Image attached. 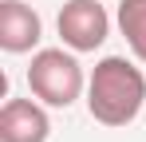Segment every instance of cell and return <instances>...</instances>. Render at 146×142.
<instances>
[{"label": "cell", "mask_w": 146, "mask_h": 142, "mask_svg": "<svg viewBox=\"0 0 146 142\" xmlns=\"http://www.w3.org/2000/svg\"><path fill=\"white\" fill-rule=\"evenodd\" d=\"M51 118L40 99H4L0 107V142H48Z\"/></svg>", "instance_id": "obj_4"}, {"label": "cell", "mask_w": 146, "mask_h": 142, "mask_svg": "<svg viewBox=\"0 0 146 142\" xmlns=\"http://www.w3.org/2000/svg\"><path fill=\"white\" fill-rule=\"evenodd\" d=\"M40 36H44V20L32 4H24V0H4L0 4V47L8 55L36 51Z\"/></svg>", "instance_id": "obj_5"}, {"label": "cell", "mask_w": 146, "mask_h": 142, "mask_svg": "<svg viewBox=\"0 0 146 142\" xmlns=\"http://www.w3.org/2000/svg\"><path fill=\"white\" fill-rule=\"evenodd\" d=\"M79 51H63V47H40L32 51V63H28V87L32 95L44 103V107H71L79 95L87 91V75L83 63L75 59Z\"/></svg>", "instance_id": "obj_2"}, {"label": "cell", "mask_w": 146, "mask_h": 142, "mask_svg": "<svg viewBox=\"0 0 146 142\" xmlns=\"http://www.w3.org/2000/svg\"><path fill=\"white\" fill-rule=\"evenodd\" d=\"M146 107V75L126 55H103L87 75V111L95 122L119 130L130 126Z\"/></svg>", "instance_id": "obj_1"}, {"label": "cell", "mask_w": 146, "mask_h": 142, "mask_svg": "<svg viewBox=\"0 0 146 142\" xmlns=\"http://www.w3.org/2000/svg\"><path fill=\"white\" fill-rule=\"evenodd\" d=\"M55 28H59V40L63 47H71L79 55L87 51H99L111 36V16L99 0H67L55 16Z\"/></svg>", "instance_id": "obj_3"}, {"label": "cell", "mask_w": 146, "mask_h": 142, "mask_svg": "<svg viewBox=\"0 0 146 142\" xmlns=\"http://www.w3.org/2000/svg\"><path fill=\"white\" fill-rule=\"evenodd\" d=\"M119 32L130 55L146 63V0H119Z\"/></svg>", "instance_id": "obj_6"}]
</instances>
